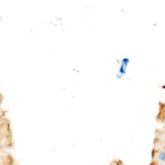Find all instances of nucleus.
I'll return each instance as SVG.
<instances>
[{"instance_id": "2", "label": "nucleus", "mask_w": 165, "mask_h": 165, "mask_svg": "<svg viewBox=\"0 0 165 165\" xmlns=\"http://www.w3.org/2000/svg\"><path fill=\"white\" fill-rule=\"evenodd\" d=\"M159 159L162 161H165V152H162L159 154Z\"/></svg>"}, {"instance_id": "1", "label": "nucleus", "mask_w": 165, "mask_h": 165, "mask_svg": "<svg viewBox=\"0 0 165 165\" xmlns=\"http://www.w3.org/2000/svg\"><path fill=\"white\" fill-rule=\"evenodd\" d=\"M129 62L128 59L127 58H124V59L123 60V62H122V65L121 66L120 70H119V72L121 74H124L126 72V66L128 65V63Z\"/></svg>"}]
</instances>
